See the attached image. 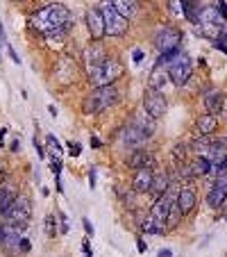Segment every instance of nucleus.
<instances>
[{"instance_id":"obj_27","label":"nucleus","mask_w":227,"mask_h":257,"mask_svg":"<svg viewBox=\"0 0 227 257\" xmlns=\"http://www.w3.org/2000/svg\"><path fill=\"white\" fill-rule=\"evenodd\" d=\"M189 166H191L193 175H207L211 168H214V164H211L207 157H198V160L193 161V164H189Z\"/></svg>"},{"instance_id":"obj_42","label":"nucleus","mask_w":227,"mask_h":257,"mask_svg":"<svg viewBox=\"0 0 227 257\" xmlns=\"http://www.w3.org/2000/svg\"><path fill=\"white\" fill-rule=\"evenodd\" d=\"M59 219H61V232H68V219H66V214H59Z\"/></svg>"},{"instance_id":"obj_21","label":"nucleus","mask_w":227,"mask_h":257,"mask_svg":"<svg viewBox=\"0 0 227 257\" xmlns=\"http://www.w3.org/2000/svg\"><path fill=\"white\" fill-rule=\"evenodd\" d=\"M16 198H18V193L14 192L12 187H2V189H0V214L5 216L7 212H9V207L16 203Z\"/></svg>"},{"instance_id":"obj_18","label":"nucleus","mask_w":227,"mask_h":257,"mask_svg":"<svg viewBox=\"0 0 227 257\" xmlns=\"http://www.w3.org/2000/svg\"><path fill=\"white\" fill-rule=\"evenodd\" d=\"M196 203H198L196 192H191V189H179V192H177V200H175V205L179 207V212H182V214H189V212H193Z\"/></svg>"},{"instance_id":"obj_52","label":"nucleus","mask_w":227,"mask_h":257,"mask_svg":"<svg viewBox=\"0 0 227 257\" xmlns=\"http://www.w3.org/2000/svg\"><path fill=\"white\" fill-rule=\"evenodd\" d=\"M225 221H227V214H225Z\"/></svg>"},{"instance_id":"obj_24","label":"nucleus","mask_w":227,"mask_h":257,"mask_svg":"<svg viewBox=\"0 0 227 257\" xmlns=\"http://www.w3.org/2000/svg\"><path fill=\"white\" fill-rule=\"evenodd\" d=\"M227 144L225 141H218V144H211V148H209V153H207V160L211 161V164H221L223 160H227Z\"/></svg>"},{"instance_id":"obj_50","label":"nucleus","mask_w":227,"mask_h":257,"mask_svg":"<svg viewBox=\"0 0 227 257\" xmlns=\"http://www.w3.org/2000/svg\"><path fill=\"white\" fill-rule=\"evenodd\" d=\"M5 134H7V130H5V128H0V141L5 139Z\"/></svg>"},{"instance_id":"obj_8","label":"nucleus","mask_w":227,"mask_h":257,"mask_svg":"<svg viewBox=\"0 0 227 257\" xmlns=\"http://www.w3.org/2000/svg\"><path fill=\"white\" fill-rule=\"evenodd\" d=\"M168 102H166V96H164L162 91L157 89H148L143 96V112L152 119H162L164 112H166Z\"/></svg>"},{"instance_id":"obj_38","label":"nucleus","mask_w":227,"mask_h":257,"mask_svg":"<svg viewBox=\"0 0 227 257\" xmlns=\"http://www.w3.org/2000/svg\"><path fill=\"white\" fill-rule=\"evenodd\" d=\"M82 251H84V257H93V251H91V244H89V237L82 241Z\"/></svg>"},{"instance_id":"obj_28","label":"nucleus","mask_w":227,"mask_h":257,"mask_svg":"<svg viewBox=\"0 0 227 257\" xmlns=\"http://www.w3.org/2000/svg\"><path fill=\"white\" fill-rule=\"evenodd\" d=\"M221 32H223L221 25H216V23H200V25H198V34L207 36V39H211V41H214Z\"/></svg>"},{"instance_id":"obj_5","label":"nucleus","mask_w":227,"mask_h":257,"mask_svg":"<svg viewBox=\"0 0 227 257\" xmlns=\"http://www.w3.org/2000/svg\"><path fill=\"white\" fill-rule=\"evenodd\" d=\"M193 73V66H191V60H189V55L186 53H179L170 64H168V78L173 80L175 87H184L189 82Z\"/></svg>"},{"instance_id":"obj_12","label":"nucleus","mask_w":227,"mask_h":257,"mask_svg":"<svg viewBox=\"0 0 227 257\" xmlns=\"http://www.w3.org/2000/svg\"><path fill=\"white\" fill-rule=\"evenodd\" d=\"M55 78L59 80V84L73 82V78H75V62H73L71 57H68V55L59 57L57 66H55Z\"/></svg>"},{"instance_id":"obj_48","label":"nucleus","mask_w":227,"mask_h":257,"mask_svg":"<svg viewBox=\"0 0 227 257\" xmlns=\"http://www.w3.org/2000/svg\"><path fill=\"white\" fill-rule=\"evenodd\" d=\"M5 244V230H2V225H0V246Z\"/></svg>"},{"instance_id":"obj_37","label":"nucleus","mask_w":227,"mask_h":257,"mask_svg":"<svg viewBox=\"0 0 227 257\" xmlns=\"http://www.w3.org/2000/svg\"><path fill=\"white\" fill-rule=\"evenodd\" d=\"M216 7H218V12H221L223 21H227V5H225V0H216Z\"/></svg>"},{"instance_id":"obj_11","label":"nucleus","mask_w":227,"mask_h":257,"mask_svg":"<svg viewBox=\"0 0 227 257\" xmlns=\"http://www.w3.org/2000/svg\"><path fill=\"white\" fill-rule=\"evenodd\" d=\"M86 25H89V32H91V39H96V41H100L102 36L107 34V30H105V16H102V9H89L86 12Z\"/></svg>"},{"instance_id":"obj_33","label":"nucleus","mask_w":227,"mask_h":257,"mask_svg":"<svg viewBox=\"0 0 227 257\" xmlns=\"http://www.w3.org/2000/svg\"><path fill=\"white\" fill-rule=\"evenodd\" d=\"M211 43H214V48H218L221 53L227 55V32H221V34L216 36V39H214Z\"/></svg>"},{"instance_id":"obj_36","label":"nucleus","mask_w":227,"mask_h":257,"mask_svg":"<svg viewBox=\"0 0 227 257\" xmlns=\"http://www.w3.org/2000/svg\"><path fill=\"white\" fill-rule=\"evenodd\" d=\"M80 153H82V146H80V144H73V141H68V155H71V157H78Z\"/></svg>"},{"instance_id":"obj_17","label":"nucleus","mask_w":227,"mask_h":257,"mask_svg":"<svg viewBox=\"0 0 227 257\" xmlns=\"http://www.w3.org/2000/svg\"><path fill=\"white\" fill-rule=\"evenodd\" d=\"M120 137H123V144H125L127 148H139V146H141L145 139H148L137 126H127L125 130H123V134H120Z\"/></svg>"},{"instance_id":"obj_30","label":"nucleus","mask_w":227,"mask_h":257,"mask_svg":"<svg viewBox=\"0 0 227 257\" xmlns=\"http://www.w3.org/2000/svg\"><path fill=\"white\" fill-rule=\"evenodd\" d=\"M141 230H143V232H148V234H164V232H166V227L159 225V223H157L152 216H150V219H145V221L141 223Z\"/></svg>"},{"instance_id":"obj_26","label":"nucleus","mask_w":227,"mask_h":257,"mask_svg":"<svg viewBox=\"0 0 227 257\" xmlns=\"http://www.w3.org/2000/svg\"><path fill=\"white\" fill-rule=\"evenodd\" d=\"M112 5L116 7L125 18H130L132 14L137 12V0H112Z\"/></svg>"},{"instance_id":"obj_6","label":"nucleus","mask_w":227,"mask_h":257,"mask_svg":"<svg viewBox=\"0 0 227 257\" xmlns=\"http://www.w3.org/2000/svg\"><path fill=\"white\" fill-rule=\"evenodd\" d=\"M30 216H32V203H30V198L18 196L16 203H14L12 207H9V212L5 214V223H12V225L25 227V225H28V221H30Z\"/></svg>"},{"instance_id":"obj_2","label":"nucleus","mask_w":227,"mask_h":257,"mask_svg":"<svg viewBox=\"0 0 227 257\" xmlns=\"http://www.w3.org/2000/svg\"><path fill=\"white\" fill-rule=\"evenodd\" d=\"M118 100V89L109 84V87H96L89 96L82 100V112L84 114H100L105 109H109L112 105H116Z\"/></svg>"},{"instance_id":"obj_49","label":"nucleus","mask_w":227,"mask_h":257,"mask_svg":"<svg viewBox=\"0 0 227 257\" xmlns=\"http://www.w3.org/2000/svg\"><path fill=\"white\" fill-rule=\"evenodd\" d=\"M0 41H5V28H2V23H0Z\"/></svg>"},{"instance_id":"obj_40","label":"nucleus","mask_w":227,"mask_h":257,"mask_svg":"<svg viewBox=\"0 0 227 257\" xmlns=\"http://www.w3.org/2000/svg\"><path fill=\"white\" fill-rule=\"evenodd\" d=\"M132 60L137 62V64H141V62H143V50H134V53H132Z\"/></svg>"},{"instance_id":"obj_25","label":"nucleus","mask_w":227,"mask_h":257,"mask_svg":"<svg viewBox=\"0 0 227 257\" xmlns=\"http://www.w3.org/2000/svg\"><path fill=\"white\" fill-rule=\"evenodd\" d=\"M168 187H170V178H168L166 173H162V175H157V178L152 180V187H150V192H152L157 198H159L162 193L168 192Z\"/></svg>"},{"instance_id":"obj_4","label":"nucleus","mask_w":227,"mask_h":257,"mask_svg":"<svg viewBox=\"0 0 227 257\" xmlns=\"http://www.w3.org/2000/svg\"><path fill=\"white\" fill-rule=\"evenodd\" d=\"M102 16H105V30H107L109 36H123L127 32V28H130V21L112 2L102 5Z\"/></svg>"},{"instance_id":"obj_43","label":"nucleus","mask_w":227,"mask_h":257,"mask_svg":"<svg viewBox=\"0 0 227 257\" xmlns=\"http://www.w3.org/2000/svg\"><path fill=\"white\" fill-rule=\"evenodd\" d=\"M137 251H139V253H145V251H148V246H145L143 239H137Z\"/></svg>"},{"instance_id":"obj_14","label":"nucleus","mask_w":227,"mask_h":257,"mask_svg":"<svg viewBox=\"0 0 227 257\" xmlns=\"http://www.w3.org/2000/svg\"><path fill=\"white\" fill-rule=\"evenodd\" d=\"M152 180H155L152 168H139V171H134V178H132V189H134L137 193L150 192V187H152Z\"/></svg>"},{"instance_id":"obj_23","label":"nucleus","mask_w":227,"mask_h":257,"mask_svg":"<svg viewBox=\"0 0 227 257\" xmlns=\"http://www.w3.org/2000/svg\"><path fill=\"white\" fill-rule=\"evenodd\" d=\"M134 126L143 132L145 137H152V132H155V119H152V116H148L145 112H141L137 119H134Z\"/></svg>"},{"instance_id":"obj_19","label":"nucleus","mask_w":227,"mask_h":257,"mask_svg":"<svg viewBox=\"0 0 227 257\" xmlns=\"http://www.w3.org/2000/svg\"><path fill=\"white\" fill-rule=\"evenodd\" d=\"M223 102H225V94L223 91H209L204 96V105H207V112L218 116L223 112Z\"/></svg>"},{"instance_id":"obj_22","label":"nucleus","mask_w":227,"mask_h":257,"mask_svg":"<svg viewBox=\"0 0 227 257\" xmlns=\"http://www.w3.org/2000/svg\"><path fill=\"white\" fill-rule=\"evenodd\" d=\"M179 5H182V14L186 16V21H191V23H198V16H200V2L198 0H179Z\"/></svg>"},{"instance_id":"obj_13","label":"nucleus","mask_w":227,"mask_h":257,"mask_svg":"<svg viewBox=\"0 0 227 257\" xmlns=\"http://www.w3.org/2000/svg\"><path fill=\"white\" fill-rule=\"evenodd\" d=\"M109 55L105 53V48H102V43L100 41H93L89 46V48H86V53H84V60H86V68H89V73L91 71H96L98 66L102 64V62L107 60Z\"/></svg>"},{"instance_id":"obj_45","label":"nucleus","mask_w":227,"mask_h":257,"mask_svg":"<svg viewBox=\"0 0 227 257\" xmlns=\"http://www.w3.org/2000/svg\"><path fill=\"white\" fill-rule=\"evenodd\" d=\"M173 253H170V248H162V251L157 253V257H170Z\"/></svg>"},{"instance_id":"obj_31","label":"nucleus","mask_w":227,"mask_h":257,"mask_svg":"<svg viewBox=\"0 0 227 257\" xmlns=\"http://www.w3.org/2000/svg\"><path fill=\"white\" fill-rule=\"evenodd\" d=\"M46 144L53 150V157H50V160H61V148H59V141L55 139V134H48V137H46Z\"/></svg>"},{"instance_id":"obj_51","label":"nucleus","mask_w":227,"mask_h":257,"mask_svg":"<svg viewBox=\"0 0 227 257\" xmlns=\"http://www.w3.org/2000/svg\"><path fill=\"white\" fill-rule=\"evenodd\" d=\"M2 180H5V171L0 168V185H2Z\"/></svg>"},{"instance_id":"obj_29","label":"nucleus","mask_w":227,"mask_h":257,"mask_svg":"<svg viewBox=\"0 0 227 257\" xmlns=\"http://www.w3.org/2000/svg\"><path fill=\"white\" fill-rule=\"evenodd\" d=\"M166 80H168V71L162 73L159 68H155V71H152V75H150V89L162 91L164 84H166Z\"/></svg>"},{"instance_id":"obj_10","label":"nucleus","mask_w":227,"mask_h":257,"mask_svg":"<svg viewBox=\"0 0 227 257\" xmlns=\"http://www.w3.org/2000/svg\"><path fill=\"white\" fill-rule=\"evenodd\" d=\"M225 200H227V173L225 175H218V178H216V182L211 185L209 193H207V203H209L214 209L223 207V205H225Z\"/></svg>"},{"instance_id":"obj_16","label":"nucleus","mask_w":227,"mask_h":257,"mask_svg":"<svg viewBox=\"0 0 227 257\" xmlns=\"http://www.w3.org/2000/svg\"><path fill=\"white\" fill-rule=\"evenodd\" d=\"M216 128H218V116H214V114H202V116H198L196 130L200 137H211L216 132Z\"/></svg>"},{"instance_id":"obj_35","label":"nucleus","mask_w":227,"mask_h":257,"mask_svg":"<svg viewBox=\"0 0 227 257\" xmlns=\"http://www.w3.org/2000/svg\"><path fill=\"white\" fill-rule=\"evenodd\" d=\"M46 232H48V237H55V234H57V221H55L53 214L46 216Z\"/></svg>"},{"instance_id":"obj_20","label":"nucleus","mask_w":227,"mask_h":257,"mask_svg":"<svg viewBox=\"0 0 227 257\" xmlns=\"http://www.w3.org/2000/svg\"><path fill=\"white\" fill-rule=\"evenodd\" d=\"M198 23H216V25H223L221 12H218V7L216 5H209V7H202L200 9V16H198Z\"/></svg>"},{"instance_id":"obj_1","label":"nucleus","mask_w":227,"mask_h":257,"mask_svg":"<svg viewBox=\"0 0 227 257\" xmlns=\"http://www.w3.org/2000/svg\"><path fill=\"white\" fill-rule=\"evenodd\" d=\"M71 12L61 2H50L32 16V25L39 32H43V36L53 34L57 30H64V28H71Z\"/></svg>"},{"instance_id":"obj_9","label":"nucleus","mask_w":227,"mask_h":257,"mask_svg":"<svg viewBox=\"0 0 227 257\" xmlns=\"http://www.w3.org/2000/svg\"><path fill=\"white\" fill-rule=\"evenodd\" d=\"M179 41H182V32H179L177 28H170V25L162 28L155 36V43H157V48H159V53L179 50Z\"/></svg>"},{"instance_id":"obj_32","label":"nucleus","mask_w":227,"mask_h":257,"mask_svg":"<svg viewBox=\"0 0 227 257\" xmlns=\"http://www.w3.org/2000/svg\"><path fill=\"white\" fill-rule=\"evenodd\" d=\"M184 157H186V146H182V144H177L173 148V161L177 164V166H182V161H184Z\"/></svg>"},{"instance_id":"obj_46","label":"nucleus","mask_w":227,"mask_h":257,"mask_svg":"<svg viewBox=\"0 0 227 257\" xmlns=\"http://www.w3.org/2000/svg\"><path fill=\"white\" fill-rule=\"evenodd\" d=\"M12 153H16V150H21V139H16V141H12Z\"/></svg>"},{"instance_id":"obj_15","label":"nucleus","mask_w":227,"mask_h":257,"mask_svg":"<svg viewBox=\"0 0 227 257\" xmlns=\"http://www.w3.org/2000/svg\"><path fill=\"white\" fill-rule=\"evenodd\" d=\"M127 166L134 168V171H139V168H152V166H155V157L150 155L148 150L137 148L130 155V160H127Z\"/></svg>"},{"instance_id":"obj_44","label":"nucleus","mask_w":227,"mask_h":257,"mask_svg":"<svg viewBox=\"0 0 227 257\" xmlns=\"http://www.w3.org/2000/svg\"><path fill=\"white\" fill-rule=\"evenodd\" d=\"M89 185H91V189L96 187V168H91V173H89Z\"/></svg>"},{"instance_id":"obj_47","label":"nucleus","mask_w":227,"mask_h":257,"mask_svg":"<svg viewBox=\"0 0 227 257\" xmlns=\"http://www.w3.org/2000/svg\"><path fill=\"white\" fill-rule=\"evenodd\" d=\"M91 146H93V148H100V139H98V137H91Z\"/></svg>"},{"instance_id":"obj_34","label":"nucleus","mask_w":227,"mask_h":257,"mask_svg":"<svg viewBox=\"0 0 227 257\" xmlns=\"http://www.w3.org/2000/svg\"><path fill=\"white\" fill-rule=\"evenodd\" d=\"M182 212H179V207L177 205H173V209H170V216H168V227H173V225H177L179 223V219H182Z\"/></svg>"},{"instance_id":"obj_7","label":"nucleus","mask_w":227,"mask_h":257,"mask_svg":"<svg viewBox=\"0 0 227 257\" xmlns=\"http://www.w3.org/2000/svg\"><path fill=\"white\" fill-rule=\"evenodd\" d=\"M175 200H177V193L166 192V193H162V196L157 198L155 203H152V209H150V216H152L159 225L166 227V230H168L166 221H168V216H170V209H173Z\"/></svg>"},{"instance_id":"obj_39","label":"nucleus","mask_w":227,"mask_h":257,"mask_svg":"<svg viewBox=\"0 0 227 257\" xmlns=\"http://www.w3.org/2000/svg\"><path fill=\"white\" fill-rule=\"evenodd\" d=\"M82 225H84V232H86V237H93V225H91L89 219H82Z\"/></svg>"},{"instance_id":"obj_3","label":"nucleus","mask_w":227,"mask_h":257,"mask_svg":"<svg viewBox=\"0 0 227 257\" xmlns=\"http://www.w3.org/2000/svg\"><path fill=\"white\" fill-rule=\"evenodd\" d=\"M120 75H123V64H120V60L118 57H107L96 71L89 73V80L93 87H109V84H114Z\"/></svg>"},{"instance_id":"obj_41","label":"nucleus","mask_w":227,"mask_h":257,"mask_svg":"<svg viewBox=\"0 0 227 257\" xmlns=\"http://www.w3.org/2000/svg\"><path fill=\"white\" fill-rule=\"evenodd\" d=\"M7 50H9V57H12V60H14V64H21V57H18V55H16V50H14L12 46H7Z\"/></svg>"}]
</instances>
